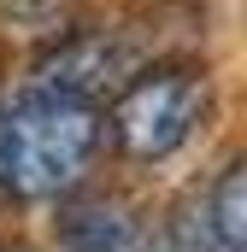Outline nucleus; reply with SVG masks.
<instances>
[{
  "instance_id": "4",
  "label": "nucleus",
  "mask_w": 247,
  "mask_h": 252,
  "mask_svg": "<svg viewBox=\"0 0 247 252\" xmlns=\"http://www.w3.org/2000/svg\"><path fill=\"white\" fill-rule=\"evenodd\" d=\"M53 235L71 252H135L141 247V211L112 188H65L53 211Z\"/></svg>"
},
{
  "instance_id": "1",
  "label": "nucleus",
  "mask_w": 247,
  "mask_h": 252,
  "mask_svg": "<svg viewBox=\"0 0 247 252\" xmlns=\"http://www.w3.org/2000/svg\"><path fill=\"white\" fill-rule=\"evenodd\" d=\"M100 141H106V124L94 100L30 88L24 100L0 106V193L59 199L65 188L88 182Z\"/></svg>"
},
{
  "instance_id": "3",
  "label": "nucleus",
  "mask_w": 247,
  "mask_h": 252,
  "mask_svg": "<svg viewBox=\"0 0 247 252\" xmlns=\"http://www.w3.org/2000/svg\"><path fill=\"white\" fill-rule=\"evenodd\" d=\"M135 70L129 47H124L112 30H71L59 35L41 59H36V88L41 94H71V100H94V94H112L124 76Z\"/></svg>"
},
{
  "instance_id": "6",
  "label": "nucleus",
  "mask_w": 247,
  "mask_h": 252,
  "mask_svg": "<svg viewBox=\"0 0 247 252\" xmlns=\"http://www.w3.org/2000/svg\"><path fill=\"white\" fill-rule=\"evenodd\" d=\"M6 24L24 30V35H36L41 47H53L59 35L77 30V6L71 0H6Z\"/></svg>"
},
{
  "instance_id": "2",
  "label": "nucleus",
  "mask_w": 247,
  "mask_h": 252,
  "mask_svg": "<svg viewBox=\"0 0 247 252\" xmlns=\"http://www.w3.org/2000/svg\"><path fill=\"white\" fill-rule=\"evenodd\" d=\"M200 118H206V76L188 64H153V70H129L112 88V112L100 124L124 158L165 164L194 141Z\"/></svg>"
},
{
  "instance_id": "5",
  "label": "nucleus",
  "mask_w": 247,
  "mask_h": 252,
  "mask_svg": "<svg viewBox=\"0 0 247 252\" xmlns=\"http://www.w3.org/2000/svg\"><path fill=\"white\" fill-rule=\"evenodd\" d=\"M200 205H206L218 252H242L247 247V158H230L218 170V182L200 188Z\"/></svg>"
}]
</instances>
